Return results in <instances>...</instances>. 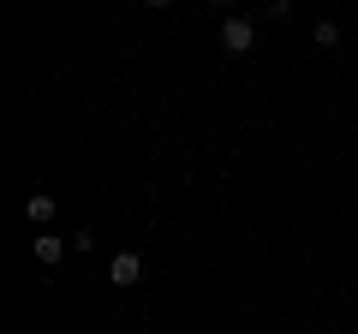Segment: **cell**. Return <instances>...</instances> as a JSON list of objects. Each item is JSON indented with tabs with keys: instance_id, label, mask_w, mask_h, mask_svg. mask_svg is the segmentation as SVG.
Segmentation results:
<instances>
[{
	"instance_id": "1",
	"label": "cell",
	"mask_w": 358,
	"mask_h": 334,
	"mask_svg": "<svg viewBox=\"0 0 358 334\" xmlns=\"http://www.w3.org/2000/svg\"><path fill=\"white\" fill-rule=\"evenodd\" d=\"M221 48H227V60L251 54L257 48V24H251V18H239V13H227V18H221Z\"/></svg>"
},
{
	"instance_id": "2",
	"label": "cell",
	"mask_w": 358,
	"mask_h": 334,
	"mask_svg": "<svg viewBox=\"0 0 358 334\" xmlns=\"http://www.w3.org/2000/svg\"><path fill=\"white\" fill-rule=\"evenodd\" d=\"M108 281H114V286H138L143 281V257H138V251H120V257L108 263Z\"/></svg>"
},
{
	"instance_id": "3",
	"label": "cell",
	"mask_w": 358,
	"mask_h": 334,
	"mask_svg": "<svg viewBox=\"0 0 358 334\" xmlns=\"http://www.w3.org/2000/svg\"><path fill=\"white\" fill-rule=\"evenodd\" d=\"M66 251H72V239H60V233H36V263H42V269H54Z\"/></svg>"
},
{
	"instance_id": "4",
	"label": "cell",
	"mask_w": 358,
	"mask_h": 334,
	"mask_svg": "<svg viewBox=\"0 0 358 334\" xmlns=\"http://www.w3.org/2000/svg\"><path fill=\"white\" fill-rule=\"evenodd\" d=\"M24 221H30V227H48V221H54V197H48V191L24 197Z\"/></svg>"
},
{
	"instance_id": "5",
	"label": "cell",
	"mask_w": 358,
	"mask_h": 334,
	"mask_svg": "<svg viewBox=\"0 0 358 334\" xmlns=\"http://www.w3.org/2000/svg\"><path fill=\"white\" fill-rule=\"evenodd\" d=\"M310 42H317V48H334V42H341V24H334V18H317V30H310Z\"/></svg>"
}]
</instances>
